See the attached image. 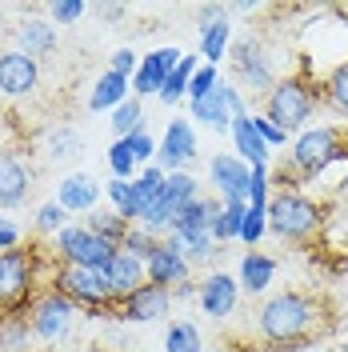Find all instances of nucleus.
Masks as SVG:
<instances>
[{
    "mask_svg": "<svg viewBox=\"0 0 348 352\" xmlns=\"http://www.w3.org/2000/svg\"><path fill=\"white\" fill-rule=\"evenodd\" d=\"M61 220H65V208H61V204H44L36 224H41L44 232H61Z\"/></svg>",
    "mask_w": 348,
    "mask_h": 352,
    "instance_id": "4c0bfd02",
    "label": "nucleus"
},
{
    "mask_svg": "<svg viewBox=\"0 0 348 352\" xmlns=\"http://www.w3.org/2000/svg\"><path fill=\"white\" fill-rule=\"evenodd\" d=\"M124 92H129V76L124 72H105L100 80H96V88H92V96H88V109H120L124 104Z\"/></svg>",
    "mask_w": 348,
    "mask_h": 352,
    "instance_id": "412c9836",
    "label": "nucleus"
},
{
    "mask_svg": "<svg viewBox=\"0 0 348 352\" xmlns=\"http://www.w3.org/2000/svg\"><path fill=\"white\" fill-rule=\"evenodd\" d=\"M156 248H160V241H156V232H149V228H129V236H124V244H120V252H129V256H136V261H153Z\"/></svg>",
    "mask_w": 348,
    "mask_h": 352,
    "instance_id": "c85d7f7f",
    "label": "nucleus"
},
{
    "mask_svg": "<svg viewBox=\"0 0 348 352\" xmlns=\"http://www.w3.org/2000/svg\"><path fill=\"white\" fill-rule=\"evenodd\" d=\"M200 305H204V312L208 316H228L232 308H237V285L224 276V272H213L204 285H200Z\"/></svg>",
    "mask_w": 348,
    "mask_h": 352,
    "instance_id": "a211bd4d",
    "label": "nucleus"
},
{
    "mask_svg": "<svg viewBox=\"0 0 348 352\" xmlns=\"http://www.w3.org/2000/svg\"><path fill=\"white\" fill-rule=\"evenodd\" d=\"M272 272H276V264L268 261L264 252H252L240 264V285L248 288V292H264V288L272 285Z\"/></svg>",
    "mask_w": 348,
    "mask_h": 352,
    "instance_id": "b1692460",
    "label": "nucleus"
},
{
    "mask_svg": "<svg viewBox=\"0 0 348 352\" xmlns=\"http://www.w3.org/2000/svg\"><path fill=\"white\" fill-rule=\"evenodd\" d=\"M244 217H248V208H244V200H232L217 220H213V236L217 241H228V236H240V228H244Z\"/></svg>",
    "mask_w": 348,
    "mask_h": 352,
    "instance_id": "cd10ccee",
    "label": "nucleus"
},
{
    "mask_svg": "<svg viewBox=\"0 0 348 352\" xmlns=\"http://www.w3.org/2000/svg\"><path fill=\"white\" fill-rule=\"evenodd\" d=\"M164 349H168V352H200V332H196L188 320H180V324H173V329H168Z\"/></svg>",
    "mask_w": 348,
    "mask_h": 352,
    "instance_id": "72a5a7b5",
    "label": "nucleus"
},
{
    "mask_svg": "<svg viewBox=\"0 0 348 352\" xmlns=\"http://www.w3.org/2000/svg\"><path fill=\"white\" fill-rule=\"evenodd\" d=\"M80 12H85V4H76V0H65V4L56 0V4H52V16H56V21H76Z\"/></svg>",
    "mask_w": 348,
    "mask_h": 352,
    "instance_id": "a19ab883",
    "label": "nucleus"
},
{
    "mask_svg": "<svg viewBox=\"0 0 348 352\" xmlns=\"http://www.w3.org/2000/svg\"><path fill=\"white\" fill-rule=\"evenodd\" d=\"M96 197H100V184L92 180V176L76 173V176H65L61 180V208H68V212H92V204H96Z\"/></svg>",
    "mask_w": 348,
    "mask_h": 352,
    "instance_id": "f3484780",
    "label": "nucleus"
},
{
    "mask_svg": "<svg viewBox=\"0 0 348 352\" xmlns=\"http://www.w3.org/2000/svg\"><path fill=\"white\" fill-rule=\"evenodd\" d=\"M76 153H80V140H76V132L68 129V124L48 132V156L52 160H72Z\"/></svg>",
    "mask_w": 348,
    "mask_h": 352,
    "instance_id": "473e14b6",
    "label": "nucleus"
},
{
    "mask_svg": "<svg viewBox=\"0 0 348 352\" xmlns=\"http://www.w3.org/2000/svg\"><path fill=\"white\" fill-rule=\"evenodd\" d=\"M325 100L336 112H348V60H340L332 68V76L325 80Z\"/></svg>",
    "mask_w": 348,
    "mask_h": 352,
    "instance_id": "c756f323",
    "label": "nucleus"
},
{
    "mask_svg": "<svg viewBox=\"0 0 348 352\" xmlns=\"http://www.w3.org/2000/svg\"><path fill=\"white\" fill-rule=\"evenodd\" d=\"M193 153H196V136L188 129V120H173L168 132H164V144H160V160L168 168H180L184 160H193Z\"/></svg>",
    "mask_w": 348,
    "mask_h": 352,
    "instance_id": "6ab92c4d",
    "label": "nucleus"
},
{
    "mask_svg": "<svg viewBox=\"0 0 348 352\" xmlns=\"http://www.w3.org/2000/svg\"><path fill=\"white\" fill-rule=\"evenodd\" d=\"M56 48V28L44 21H28L21 28V52L24 56H32V60H41V56H48Z\"/></svg>",
    "mask_w": 348,
    "mask_h": 352,
    "instance_id": "4be33fe9",
    "label": "nucleus"
},
{
    "mask_svg": "<svg viewBox=\"0 0 348 352\" xmlns=\"http://www.w3.org/2000/svg\"><path fill=\"white\" fill-rule=\"evenodd\" d=\"M56 252H61V261L65 264H85V268H109L116 261V244L100 241V236H92L88 228H61L56 232Z\"/></svg>",
    "mask_w": 348,
    "mask_h": 352,
    "instance_id": "423d86ee",
    "label": "nucleus"
},
{
    "mask_svg": "<svg viewBox=\"0 0 348 352\" xmlns=\"http://www.w3.org/2000/svg\"><path fill=\"white\" fill-rule=\"evenodd\" d=\"M124 144L132 148V156H136V160H149V156H153V140H149L144 132H132V136H124Z\"/></svg>",
    "mask_w": 348,
    "mask_h": 352,
    "instance_id": "58836bf2",
    "label": "nucleus"
},
{
    "mask_svg": "<svg viewBox=\"0 0 348 352\" xmlns=\"http://www.w3.org/2000/svg\"><path fill=\"white\" fill-rule=\"evenodd\" d=\"M204 56L208 60H220V52H224V44H228V24L220 16V8H204Z\"/></svg>",
    "mask_w": 348,
    "mask_h": 352,
    "instance_id": "a878e982",
    "label": "nucleus"
},
{
    "mask_svg": "<svg viewBox=\"0 0 348 352\" xmlns=\"http://www.w3.org/2000/svg\"><path fill=\"white\" fill-rule=\"evenodd\" d=\"M316 104H320V88L301 72V76H288V80H276L272 85L268 100H264V120H272L281 132L301 129L308 116H312Z\"/></svg>",
    "mask_w": 348,
    "mask_h": 352,
    "instance_id": "f03ea898",
    "label": "nucleus"
},
{
    "mask_svg": "<svg viewBox=\"0 0 348 352\" xmlns=\"http://www.w3.org/2000/svg\"><path fill=\"white\" fill-rule=\"evenodd\" d=\"M85 352H109V349H85Z\"/></svg>",
    "mask_w": 348,
    "mask_h": 352,
    "instance_id": "37998d69",
    "label": "nucleus"
},
{
    "mask_svg": "<svg viewBox=\"0 0 348 352\" xmlns=\"http://www.w3.org/2000/svg\"><path fill=\"white\" fill-rule=\"evenodd\" d=\"M168 305H173V292L164 285L144 280L132 296L120 300V316L124 320H160V316H168Z\"/></svg>",
    "mask_w": 348,
    "mask_h": 352,
    "instance_id": "1a4fd4ad",
    "label": "nucleus"
},
{
    "mask_svg": "<svg viewBox=\"0 0 348 352\" xmlns=\"http://www.w3.org/2000/svg\"><path fill=\"white\" fill-rule=\"evenodd\" d=\"M164 197H168V204L180 212L184 204H193V200H196V180H193V176H184V173L164 176Z\"/></svg>",
    "mask_w": 348,
    "mask_h": 352,
    "instance_id": "7c9ffc66",
    "label": "nucleus"
},
{
    "mask_svg": "<svg viewBox=\"0 0 348 352\" xmlns=\"http://www.w3.org/2000/svg\"><path fill=\"white\" fill-rule=\"evenodd\" d=\"M188 88H193V100L208 96V92L217 88V68H204V72H196L193 80H188Z\"/></svg>",
    "mask_w": 348,
    "mask_h": 352,
    "instance_id": "e433bc0d",
    "label": "nucleus"
},
{
    "mask_svg": "<svg viewBox=\"0 0 348 352\" xmlns=\"http://www.w3.org/2000/svg\"><path fill=\"white\" fill-rule=\"evenodd\" d=\"M193 116H196V120H204V124H213L217 132H224L228 124H232V109H228V88H213L208 96L193 100Z\"/></svg>",
    "mask_w": 348,
    "mask_h": 352,
    "instance_id": "aec40b11",
    "label": "nucleus"
},
{
    "mask_svg": "<svg viewBox=\"0 0 348 352\" xmlns=\"http://www.w3.org/2000/svg\"><path fill=\"white\" fill-rule=\"evenodd\" d=\"M32 188V173L17 153H0V208H17L24 204Z\"/></svg>",
    "mask_w": 348,
    "mask_h": 352,
    "instance_id": "f8f14e48",
    "label": "nucleus"
},
{
    "mask_svg": "<svg viewBox=\"0 0 348 352\" xmlns=\"http://www.w3.org/2000/svg\"><path fill=\"white\" fill-rule=\"evenodd\" d=\"M36 76H41V68H36L32 56H24V52H4L0 56V92L4 96H28L36 88Z\"/></svg>",
    "mask_w": 348,
    "mask_h": 352,
    "instance_id": "9b49d317",
    "label": "nucleus"
},
{
    "mask_svg": "<svg viewBox=\"0 0 348 352\" xmlns=\"http://www.w3.org/2000/svg\"><path fill=\"white\" fill-rule=\"evenodd\" d=\"M252 124H257V132H261L264 144H284V132L272 124V120H264V116H252Z\"/></svg>",
    "mask_w": 348,
    "mask_h": 352,
    "instance_id": "ea45409f",
    "label": "nucleus"
},
{
    "mask_svg": "<svg viewBox=\"0 0 348 352\" xmlns=\"http://www.w3.org/2000/svg\"><path fill=\"white\" fill-rule=\"evenodd\" d=\"M72 312H76V305H72L68 296H61L56 288H48L44 296L32 300L28 324H32V332H36L41 340H61V336L72 329Z\"/></svg>",
    "mask_w": 348,
    "mask_h": 352,
    "instance_id": "0eeeda50",
    "label": "nucleus"
},
{
    "mask_svg": "<svg viewBox=\"0 0 348 352\" xmlns=\"http://www.w3.org/2000/svg\"><path fill=\"white\" fill-rule=\"evenodd\" d=\"M176 65H180V52H176V48H160V52H153V56L144 60V68H140V76H136V92H140V96L160 92L164 80L173 76Z\"/></svg>",
    "mask_w": 348,
    "mask_h": 352,
    "instance_id": "dca6fc26",
    "label": "nucleus"
},
{
    "mask_svg": "<svg viewBox=\"0 0 348 352\" xmlns=\"http://www.w3.org/2000/svg\"><path fill=\"white\" fill-rule=\"evenodd\" d=\"M193 76H196V72H193V56H188V60H180V65L173 68V76L164 80V88H160V100H164V104H176V100L184 96V88H188V80H193Z\"/></svg>",
    "mask_w": 348,
    "mask_h": 352,
    "instance_id": "2f4dec72",
    "label": "nucleus"
},
{
    "mask_svg": "<svg viewBox=\"0 0 348 352\" xmlns=\"http://www.w3.org/2000/svg\"><path fill=\"white\" fill-rule=\"evenodd\" d=\"M213 352H232V349H213Z\"/></svg>",
    "mask_w": 348,
    "mask_h": 352,
    "instance_id": "c03bdc74",
    "label": "nucleus"
},
{
    "mask_svg": "<svg viewBox=\"0 0 348 352\" xmlns=\"http://www.w3.org/2000/svg\"><path fill=\"white\" fill-rule=\"evenodd\" d=\"M320 224H325V208L301 192H281L268 204V228L284 241H308L320 232Z\"/></svg>",
    "mask_w": 348,
    "mask_h": 352,
    "instance_id": "39448f33",
    "label": "nucleus"
},
{
    "mask_svg": "<svg viewBox=\"0 0 348 352\" xmlns=\"http://www.w3.org/2000/svg\"><path fill=\"white\" fill-rule=\"evenodd\" d=\"M336 148H340V132L336 129H312L296 140V148H292V168L301 176H316L328 160L340 156Z\"/></svg>",
    "mask_w": 348,
    "mask_h": 352,
    "instance_id": "6e6552de",
    "label": "nucleus"
},
{
    "mask_svg": "<svg viewBox=\"0 0 348 352\" xmlns=\"http://www.w3.org/2000/svg\"><path fill=\"white\" fill-rule=\"evenodd\" d=\"M32 280H36V256L28 248L0 252V312L4 316H28L32 308Z\"/></svg>",
    "mask_w": 348,
    "mask_h": 352,
    "instance_id": "20e7f679",
    "label": "nucleus"
},
{
    "mask_svg": "<svg viewBox=\"0 0 348 352\" xmlns=\"http://www.w3.org/2000/svg\"><path fill=\"white\" fill-rule=\"evenodd\" d=\"M109 164H112V173H116V180H129V176H132V164H136V156H132V148L124 144V140H116V144H112Z\"/></svg>",
    "mask_w": 348,
    "mask_h": 352,
    "instance_id": "c9c22d12",
    "label": "nucleus"
},
{
    "mask_svg": "<svg viewBox=\"0 0 348 352\" xmlns=\"http://www.w3.org/2000/svg\"><path fill=\"white\" fill-rule=\"evenodd\" d=\"M232 65L252 88H272V65L264 60V48L257 41H240L232 48Z\"/></svg>",
    "mask_w": 348,
    "mask_h": 352,
    "instance_id": "4468645a",
    "label": "nucleus"
},
{
    "mask_svg": "<svg viewBox=\"0 0 348 352\" xmlns=\"http://www.w3.org/2000/svg\"><path fill=\"white\" fill-rule=\"evenodd\" d=\"M112 132L124 140L132 132H140V104L136 100H124L120 109H112Z\"/></svg>",
    "mask_w": 348,
    "mask_h": 352,
    "instance_id": "f704fd0d",
    "label": "nucleus"
},
{
    "mask_svg": "<svg viewBox=\"0 0 348 352\" xmlns=\"http://www.w3.org/2000/svg\"><path fill=\"white\" fill-rule=\"evenodd\" d=\"M232 132H237V144L244 156H252V164L264 168V160H268V144L261 140V132L252 124V116H232Z\"/></svg>",
    "mask_w": 348,
    "mask_h": 352,
    "instance_id": "5701e85b",
    "label": "nucleus"
},
{
    "mask_svg": "<svg viewBox=\"0 0 348 352\" xmlns=\"http://www.w3.org/2000/svg\"><path fill=\"white\" fill-rule=\"evenodd\" d=\"M92 236H100V241H109V244H124V236H129V220L120 217V212H92L85 224Z\"/></svg>",
    "mask_w": 348,
    "mask_h": 352,
    "instance_id": "393cba45",
    "label": "nucleus"
},
{
    "mask_svg": "<svg viewBox=\"0 0 348 352\" xmlns=\"http://www.w3.org/2000/svg\"><path fill=\"white\" fill-rule=\"evenodd\" d=\"M132 60H136V56H132L129 48H120V52H116V56H112V72H124V76H129Z\"/></svg>",
    "mask_w": 348,
    "mask_h": 352,
    "instance_id": "79ce46f5",
    "label": "nucleus"
},
{
    "mask_svg": "<svg viewBox=\"0 0 348 352\" xmlns=\"http://www.w3.org/2000/svg\"><path fill=\"white\" fill-rule=\"evenodd\" d=\"M257 329L272 349H296L325 329V300L312 292H276L257 312Z\"/></svg>",
    "mask_w": 348,
    "mask_h": 352,
    "instance_id": "f257e3e1",
    "label": "nucleus"
},
{
    "mask_svg": "<svg viewBox=\"0 0 348 352\" xmlns=\"http://www.w3.org/2000/svg\"><path fill=\"white\" fill-rule=\"evenodd\" d=\"M105 280H109V288H112V300L120 305L124 296H132L136 288L144 285V264L136 261V256H129V252H116V261L105 268ZM120 316V312H116Z\"/></svg>",
    "mask_w": 348,
    "mask_h": 352,
    "instance_id": "ddd939ff",
    "label": "nucleus"
},
{
    "mask_svg": "<svg viewBox=\"0 0 348 352\" xmlns=\"http://www.w3.org/2000/svg\"><path fill=\"white\" fill-rule=\"evenodd\" d=\"M52 288L68 296L72 305L80 308H92V312H105V316H116L120 305L112 300V288L105 280V272L100 268H85V264H56V272H52Z\"/></svg>",
    "mask_w": 348,
    "mask_h": 352,
    "instance_id": "7ed1b4c3",
    "label": "nucleus"
},
{
    "mask_svg": "<svg viewBox=\"0 0 348 352\" xmlns=\"http://www.w3.org/2000/svg\"><path fill=\"white\" fill-rule=\"evenodd\" d=\"M213 180H217L220 192L228 197V204H232V200H244L252 192V173H248L240 160H232V156H217V160H213Z\"/></svg>",
    "mask_w": 348,
    "mask_h": 352,
    "instance_id": "2eb2a0df",
    "label": "nucleus"
},
{
    "mask_svg": "<svg viewBox=\"0 0 348 352\" xmlns=\"http://www.w3.org/2000/svg\"><path fill=\"white\" fill-rule=\"evenodd\" d=\"M149 280L153 285H184L188 280V256L180 252V236H168V241H160L156 248V256L149 261Z\"/></svg>",
    "mask_w": 348,
    "mask_h": 352,
    "instance_id": "9d476101",
    "label": "nucleus"
},
{
    "mask_svg": "<svg viewBox=\"0 0 348 352\" xmlns=\"http://www.w3.org/2000/svg\"><path fill=\"white\" fill-rule=\"evenodd\" d=\"M109 197H112V204L120 208L124 220L144 217V200H140V192H136V180H116V184H109Z\"/></svg>",
    "mask_w": 348,
    "mask_h": 352,
    "instance_id": "bb28decb",
    "label": "nucleus"
}]
</instances>
